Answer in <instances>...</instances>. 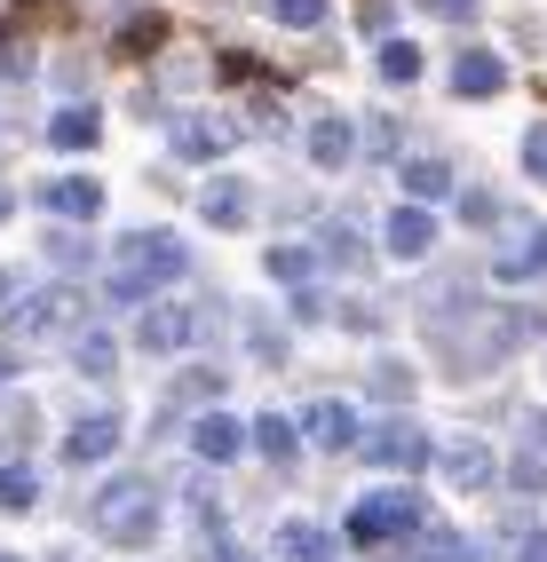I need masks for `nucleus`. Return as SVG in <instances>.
I'll list each match as a JSON object with an SVG mask.
<instances>
[{
  "instance_id": "obj_28",
  "label": "nucleus",
  "mask_w": 547,
  "mask_h": 562,
  "mask_svg": "<svg viewBox=\"0 0 547 562\" xmlns=\"http://www.w3.org/2000/svg\"><path fill=\"white\" fill-rule=\"evenodd\" d=\"M32 71V41L24 32H0V80H24Z\"/></svg>"
},
{
  "instance_id": "obj_19",
  "label": "nucleus",
  "mask_w": 547,
  "mask_h": 562,
  "mask_svg": "<svg viewBox=\"0 0 547 562\" xmlns=\"http://www.w3.org/2000/svg\"><path fill=\"white\" fill-rule=\"evenodd\" d=\"M334 531H317V522H286V531H278V554L286 562H334Z\"/></svg>"
},
{
  "instance_id": "obj_30",
  "label": "nucleus",
  "mask_w": 547,
  "mask_h": 562,
  "mask_svg": "<svg viewBox=\"0 0 547 562\" xmlns=\"http://www.w3.org/2000/svg\"><path fill=\"white\" fill-rule=\"evenodd\" d=\"M373 396L405 404V396H413V372H405V364H373Z\"/></svg>"
},
{
  "instance_id": "obj_26",
  "label": "nucleus",
  "mask_w": 547,
  "mask_h": 562,
  "mask_svg": "<svg viewBox=\"0 0 547 562\" xmlns=\"http://www.w3.org/2000/svg\"><path fill=\"white\" fill-rule=\"evenodd\" d=\"M270 16H278L286 32H317V24H325V0H270Z\"/></svg>"
},
{
  "instance_id": "obj_16",
  "label": "nucleus",
  "mask_w": 547,
  "mask_h": 562,
  "mask_svg": "<svg viewBox=\"0 0 547 562\" xmlns=\"http://www.w3.org/2000/svg\"><path fill=\"white\" fill-rule=\"evenodd\" d=\"M246 443H254L263 460H294V452H302V428L286 420V412H263V420H246Z\"/></svg>"
},
{
  "instance_id": "obj_10",
  "label": "nucleus",
  "mask_w": 547,
  "mask_h": 562,
  "mask_svg": "<svg viewBox=\"0 0 547 562\" xmlns=\"http://www.w3.org/2000/svg\"><path fill=\"white\" fill-rule=\"evenodd\" d=\"M381 238H389V254H405V261H421L436 238H445V231H436V214L428 206H397L389 222H381Z\"/></svg>"
},
{
  "instance_id": "obj_4",
  "label": "nucleus",
  "mask_w": 547,
  "mask_h": 562,
  "mask_svg": "<svg viewBox=\"0 0 547 562\" xmlns=\"http://www.w3.org/2000/svg\"><path fill=\"white\" fill-rule=\"evenodd\" d=\"M9 333H16V341H56V333H80V293H71V285L32 293L24 310H9Z\"/></svg>"
},
{
  "instance_id": "obj_7",
  "label": "nucleus",
  "mask_w": 547,
  "mask_h": 562,
  "mask_svg": "<svg viewBox=\"0 0 547 562\" xmlns=\"http://www.w3.org/2000/svg\"><path fill=\"white\" fill-rule=\"evenodd\" d=\"M41 206L64 214V222H96V214H103V182H88V175H56V182H41Z\"/></svg>"
},
{
  "instance_id": "obj_9",
  "label": "nucleus",
  "mask_w": 547,
  "mask_h": 562,
  "mask_svg": "<svg viewBox=\"0 0 547 562\" xmlns=\"http://www.w3.org/2000/svg\"><path fill=\"white\" fill-rule=\"evenodd\" d=\"M64 452L80 460V468H96V460H112V452H120V412H88V420H71V436H64Z\"/></svg>"
},
{
  "instance_id": "obj_22",
  "label": "nucleus",
  "mask_w": 547,
  "mask_h": 562,
  "mask_svg": "<svg viewBox=\"0 0 547 562\" xmlns=\"http://www.w3.org/2000/svg\"><path fill=\"white\" fill-rule=\"evenodd\" d=\"M397 182L413 191V206H428V199L453 191V167H445V159H405V167H397Z\"/></svg>"
},
{
  "instance_id": "obj_11",
  "label": "nucleus",
  "mask_w": 547,
  "mask_h": 562,
  "mask_svg": "<svg viewBox=\"0 0 547 562\" xmlns=\"http://www.w3.org/2000/svg\"><path fill=\"white\" fill-rule=\"evenodd\" d=\"M191 452H199L206 468H223V460H238V452H246V428L231 420V412H199V428H191Z\"/></svg>"
},
{
  "instance_id": "obj_8",
  "label": "nucleus",
  "mask_w": 547,
  "mask_h": 562,
  "mask_svg": "<svg viewBox=\"0 0 547 562\" xmlns=\"http://www.w3.org/2000/svg\"><path fill=\"white\" fill-rule=\"evenodd\" d=\"M167 143H175V159H199V167H206V159L231 151V120H206V111H191V120H175Z\"/></svg>"
},
{
  "instance_id": "obj_1",
  "label": "nucleus",
  "mask_w": 547,
  "mask_h": 562,
  "mask_svg": "<svg viewBox=\"0 0 547 562\" xmlns=\"http://www.w3.org/2000/svg\"><path fill=\"white\" fill-rule=\"evenodd\" d=\"M175 278H182V246H175L167 231H135V238H120L103 293H112L120 310H135V302H159V293H167Z\"/></svg>"
},
{
  "instance_id": "obj_25",
  "label": "nucleus",
  "mask_w": 547,
  "mask_h": 562,
  "mask_svg": "<svg viewBox=\"0 0 547 562\" xmlns=\"http://www.w3.org/2000/svg\"><path fill=\"white\" fill-rule=\"evenodd\" d=\"M32 499H41V475H32V468H0V507H32Z\"/></svg>"
},
{
  "instance_id": "obj_35",
  "label": "nucleus",
  "mask_w": 547,
  "mask_h": 562,
  "mask_svg": "<svg viewBox=\"0 0 547 562\" xmlns=\"http://www.w3.org/2000/svg\"><path fill=\"white\" fill-rule=\"evenodd\" d=\"M0 302H16V278H9V270H0Z\"/></svg>"
},
{
  "instance_id": "obj_20",
  "label": "nucleus",
  "mask_w": 547,
  "mask_h": 562,
  "mask_svg": "<svg viewBox=\"0 0 547 562\" xmlns=\"http://www.w3.org/2000/svg\"><path fill=\"white\" fill-rule=\"evenodd\" d=\"M96 135H103V120H96L88 103H71V111H56V120H48V143H56V151H88Z\"/></svg>"
},
{
  "instance_id": "obj_15",
  "label": "nucleus",
  "mask_w": 547,
  "mask_h": 562,
  "mask_svg": "<svg viewBox=\"0 0 547 562\" xmlns=\"http://www.w3.org/2000/svg\"><path fill=\"white\" fill-rule=\"evenodd\" d=\"M445 475L460 483V492H484V483L500 475V460H492V443H445Z\"/></svg>"
},
{
  "instance_id": "obj_3",
  "label": "nucleus",
  "mask_w": 547,
  "mask_h": 562,
  "mask_svg": "<svg viewBox=\"0 0 547 562\" xmlns=\"http://www.w3.org/2000/svg\"><path fill=\"white\" fill-rule=\"evenodd\" d=\"M405 531H421V499L413 492H373V499H357V515H349L357 547H381V539H405Z\"/></svg>"
},
{
  "instance_id": "obj_2",
  "label": "nucleus",
  "mask_w": 547,
  "mask_h": 562,
  "mask_svg": "<svg viewBox=\"0 0 547 562\" xmlns=\"http://www.w3.org/2000/svg\"><path fill=\"white\" fill-rule=\"evenodd\" d=\"M96 522H103V539H112V547H152L159 539V492L143 475H112L96 492Z\"/></svg>"
},
{
  "instance_id": "obj_12",
  "label": "nucleus",
  "mask_w": 547,
  "mask_h": 562,
  "mask_svg": "<svg viewBox=\"0 0 547 562\" xmlns=\"http://www.w3.org/2000/svg\"><path fill=\"white\" fill-rule=\"evenodd\" d=\"M191 341H199V317L191 310L159 302L152 317H143V349H152V357H175V349H191Z\"/></svg>"
},
{
  "instance_id": "obj_34",
  "label": "nucleus",
  "mask_w": 547,
  "mask_h": 562,
  "mask_svg": "<svg viewBox=\"0 0 547 562\" xmlns=\"http://www.w3.org/2000/svg\"><path fill=\"white\" fill-rule=\"evenodd\" d=\"M516 562H547V539H524V554Z\"/></svg>"
},
{
  "instance_id": "obj_32",
  "label": "nucleus",
  "mask_w": 547,
  "mask_h": 562,
  "mask_svg": "<svg viewBox=\"0 0 547 562\" xmlns=\"http://www.w3.org/2000/svg\"><path fill=\"white\" fill-rule=\"evenodd\" d=\"M421 9H428V16H445V24H468V16L484 9V0H421Z\"/></svg>"
},
{
  "instance_id": "obj_6",
  "label": "nucleus",
  "mask_w": 547,
  "mask_h": 562,
  "mask_svg": "<svg viewBox=\"0 0 547 562\" xmlns=\"http://www.w3.org/2000/svg\"><path fill=\"white\" fill-rule=\"evenodd\" d=\"M294 428H302V436L317 443V452H349V443L365 436V428H357V412H349V404H334V396H325V404H310Z\"/></svg>"
},
{
  "instance_id": "obj_33",
  "label": "nucleus",
  "mask_w": 547,
  "mask_h": 562,
  "mask_svg": "<svg viewBox=\"0 0 547 562\" xmlns=\"http://www.w3.org/2000/svg\"><path fill=\"white\" fill-rule=\"evenodd\" d=\"M460 222H500V206H492L484 191H468V199H460Z\"/></svg>"
},
{
  "instance_id": "obj_37",
  "label": "nucleus",
  "mask_w": 547,
  "mask_h": 562,
  "mask_svg": "<svg viewBox=\"0 0 547 562\" xmlns=\"http://www.w3.org/2000/svg\"><path fill=\"white\" fill-rule=\"evenodd\" d=\"M223 562H246V554H223Z\"/></svg>"
},
{
  "instance_id": "obj_36",
  "label": "nucleus",
  "mask_w": 547,
  "mask_h": 562,
  "mask_svg": "<svg viewBox=\"0 0 547 562\" xmlns=\"http://www.w3.org/2000/svg\"><path fill=\"white\" fill-rule=\"evenodd\" d=\"M0 214H9V191H0Z\"/></svg>"
},
{
  "instance_id": "obj_21",
  "label": "nucleus",
  "mask_w": 547,
  "mask_h": 562,
  "mask_svg": "<svg viewBox=\"0 0 547 562\" xmlns=\"http://www.w3.org/2000/svg\"><path fill=\"white\" fill-rule=\"evenodd\" d=\"M246 206H254V199L238 191L231 175H223V182H206V199H199V214L214 222V231H238V222H246Z\"/></svg>"
},
{
  "instance_id": "obj_23",
  "label": "nucleus",
  "mask_w": 547,
  "mask_h": 562,
  "mask_svg": "<svg viewBox=\"0 0 547 562\" xmlns=\"http://www.w3.org/2000/svg\"><path fill=\"white\" fill-rule=\"evenodd\" d=\"M381 80H397V88H405V80H421V48L413 41H397V32H389V41H381Z\"/></svg>"
},
{
  "instance_id": "obj_31",
  "label": "nucleus",
  "mask_w": 547,
  "mask_h": 562,
  "mask_svg": "<svg viewBox=\"0 0 547 562\" xmlns=\"http://www.w3.org/2000/svg\"><path fill=\"white\" fill-rule=\"evenodd\" d=\"M524 175H532V182H547V120L524 135Z\"/></svg>"
},
{
  "instance_id": "obj_13",
  "label": "nucleus",
  "mask_w": 547,
  "mask_h": 562,
  "mask_svg": "<svg viewBox=\"0 0 547 562\" xmlns=\"http://www.w3.org/2000/svg\"><path fill=\"white\" fill-rule=\"evenodd\" d=\"M349 159H357V127H349V120H310V167L342 175Z\"/></svg>"
},
{
  "instance_id": "obj_14",
  "label": "nucleus",
  "mask_w": 547,
  "mask_h": 562,
  "mask_svg": "<svg viewBox=\"0 0 547 562\" xmlns=\"http://www.w3.org/2000/svg\"><path fill=\"white\" fill-rule=\"evenodd\" d=\"M507 88V64L492 56V48H468L460 64H453V95H500Z\"/></svg>"
},
{
  "instance_id": "obj_27",
  "label": "nucleus",
  "mask_w": 547,
  "mask_h": 562,
  "mask_svg": "<svg viewBox=\"0 0 547 562\" xmlns=\"http://www.w3.org/2000/svg\"><path fill=\"white\" fill-rule=\"evenodd\" d=\"M310 270H317V254H310V246H302V254H294V246H278V254H270V278H278V285H302Z\"/></svg>"
},
{
  "instance_id": "obj_17",
  "label": "nucleus",
  "mask_w": 547,
  "mask_h": 562,
  "mask_svg": "<svg viewBox=\"0 0 547 562\" xmlns=\"http://www.w3.org/2000/svg\"><path fill=\"white\" fill-rule=\"evenodd\" d=\"M492 278H500V285L547 278V231H524V246H516V254H500V261H492Z\"/></svg>"
},
{
  "instance_id": "obj_5",
  "label": "nucleus",
  "mask_w": 547,
  "mask_h": 562,
  "mask_svg": "<svg viewBox=\"0 0 547 562\" xmlns=\"http://www.w3.org/2000/svg\"><path fill=\"white\" fill-rule=\"evenodd\" d=\"M365 460L389 468V475H413V468L436 460V443H428L413 420H389V428H365Z\"/></svg>"
},
{
  "instance_id": "obj_29",
  "label": "nucleus",
  "mask_w": 547,
  "mask_h": 562,
  "mask_svg": "<svg viewBox=\"0 0 547 562\" xmlns=\"http://www.w3.org/2000/svg\"><path fill=\"white\" fill-rule=\"evenodd\" d=\"M317 254H325V261H357V231H349V222H325V231H317Z\"/></svg>"
},
{
  "instance_id": "obj_38",
  "label": "nucleus",
  "mask_w": 547,
  "mask_h": 562,
  "mask_svg": "<svg viewBox=\"0 0 547 562\" xmlns=\"http://www.w3.org/2000/svg\"><path fill=\"white\" fill-rule=\"evenodd\" d=\"M0 562H16V554H0Z\"/></svg>"
},
{
  "instance_id": "obj_24",
  "label": "nucleus",
  "mask_w": 547,
  "mask_h": 562,
  "mask_svg": "<svg viewBox=\"0 0 547 562\" xmlns=\"http://www.w3.org/2000/svg\"><path fill=\"white\" fill-rule=\"evenodd\" d=\"M421 562H477V539H460V531H428V539H421Z\"/></svg>"
},
{
  "instance_id": "obj_18",
  "label": "nucleus",
  "mask_w": 547,
  "mask_h": 562,
  "mask_svg": "<svg viewBox=\"0 0 547 562\" xmlns=\"http://www.w3.org/2000/svg\"><path fill=\"white\" fill-rule=\"evenodd\" d=\"M71 357H80V372H88V381H112V372H120V341H112L103 325L71 333Z\"/></svg>"
}]
</instances>
